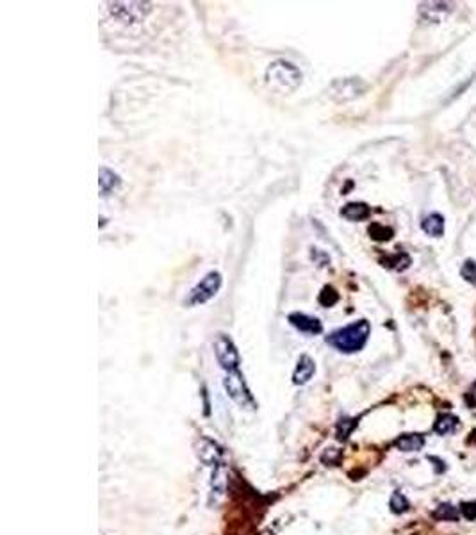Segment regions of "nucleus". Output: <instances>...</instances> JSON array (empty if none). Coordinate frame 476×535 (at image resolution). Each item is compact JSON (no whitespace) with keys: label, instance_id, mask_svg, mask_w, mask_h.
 I'll return each instance as SVG.
<instances>
[{"label":"nucleus","instance_id":"f257e3e1","mask_svg":"<svg viewBox=\"0 0 476 535\" xmlns=\"http://www.w3.org/2000/svg\"><path fill=\"white\" fill-rule=\"evenodd\" d=\"M369 332L371 327L366 320H359L355 323H350L346 327L338 328L326 336V344H331L332 348H335L341 354H355L364 348V344L368 343Z\"/></svg>","mask_w":476,"mask_h":535},{"label":"nucleus","instance_id":"f03ea898","mask_svg":"<svg viewBox=\"0 0 476 535\" xmlns=\"http://www.w3.org/2000/svg\"><path fill=\"white\" fill-rule=\"evenodd\" d=\"M266 83L280 93H292L302 84V72L287 61H275L266 70Z\"/></svg>","mask_w":476,"mask_h":535},{"label":"nucleus","instance_id":"7ed1b4c3","mask_svg":"<svg viewBox=\"0 0 476 535\" xmlns=\"http://www.w3.org/2000/svg\"><path fill=\"white\" fill-rule=\"evenodd\" d=\"M223 387H225L230 399H232L234 404L239 405L241 409L254 411V409L257 407L254 395L250 392V389H248L246 382H244L243 375H241L239 371H236V373H227V377L223 378Z\"/></svg>","mask_w":476,"mask_h":535},{"label":"nucleus","instance_id":"20e7f679","mask_svg":"<svg viewBox=\"0 0 476 535\" xmlns=\"http://www.w3.org/2000/svg\"><path fill=\"white\" fill-rule=\"evenodd\" d=\"M222 273L220 272H209L195 287L191 289L189 296L186 298V306L188 307H195V306H202V303H207L210 298L216 296V293L222 287Z\"/></svg>","mask_w":476,"mask_h":535},{"label":"nucleus","instance_id":"39448f33","mask_svg":"<svg viewBox=\"0 0 476 535\" xmlns=\"http://www.w3.org/2000/svg\"><path fill=\"white\" fill-rule=\"evenodd\" d=\"M214 354H216L218 364L222 366L227 373H236L239 371V351H237L236 344L232 343L229 336L225 334H218L216 341H214Z\"/></svg>","mask_w":476,"mask_h":535},{"label":"nucleus","instance_id":"423d86ee","mask_svg":"<svg viewBox=\"0 0 476 535\" xmlns=\"http://www.w3.org/2000/svg\"><path fill=\"white\" fill-rule=\"evenodd\" d=\"M109 11L124 23H136L141 22L146 13L150 11V4H146V2H117V4H109Z\"/></svg>","mask_w":476,"mask_h":535},{"label":"nucleus","instance_id":"0eeeda50","mask_svg":"<svg viewBox=\"0 0 476 535\" xmlns=\"http://www.w3.org/2000/svg\"><path fill=\"white\" fill-rule=\"evenodd\" d=\"M225 493H227V471H225V466L220 464V466L213 467V475H210L209 505L210 507L218 505V503L225 498Z\"/></svg>","mask_w":476,"mask_h":535},{"label":"nucleus","instance_id":"6e6552de","mask_svg":"<svg viewBox=\"0 0 476 535\" xmlns=\"http://www.w3.org/2000/svg\"><path fill=\"white\" fill-rule=\"evenodd\" d=\"M287 320L298 332H304V334L316 336V334H321L323 332L321 321H319L318 318L309 316V314H305V313H292V314H289Z\"/></svg>","mask_w":476,"mask_h":535},{"label":"nucleus","instance_id":"1a4fd4ad","mask_svg":"<svg viewBox=\"0 0 476 535\" xmlns=\"http://www.w3.org/2000/svg\"><path fill=\"white\" fill-rule=\"evenodd\" d=\"M198 457L206 466L216 467L222 464L223 450H222V446L218 445V443L203 438L202 441L198 443Z\"/></svg>","mask_w":476,"mask_h":535},{"label":"nucleus","instance_id":"9d476101","mask_svg":"<svg viewBox=\"0 0 476 535\" xmlns=\"http://www.w3.org/2000/svg\"><path fill=\"white\" fill-rule=\"evenodd\" d=\"M316 373V362L309 355H302L297 362L294 373H292V384L305 385L311 382V378Z\"/></svg>","mask_w":476,"mask_h":535},{"label":"nucleus","instance_id":"9b49d317","mask_svg":"<svg viewBox=\"0 0 476 535\" xmlns=\"http://www.w3.org/2000/svg\"><path fill=\"white\" fill-rule=\"evenodd\" d=\"M394 446H396L400 452H420L421 448L424 446V438L421 433H403L400 438L394 441Z\"/></svg>","mask_w":476,"mask_h":535},{"label":"nucleus","instance_id":"f8f14e48","mask_svg":"<svg viewBox=\"0 0 476 535\" xmlns=\"http://www.w3.org/2000/svg\"><path fill=\"white\" fill-rule=\"evenodd\" d=\"M369 215H371V209L364 202H352L341 209V216L350 222H362V220L369 218Z\"/></svg>","mask_w":476,"mask_h":535},{"label":"nucleus","instance_id":"ddd939ff","mask_svg":"<svg viewBox=\"0 0 476 535\" xmlns=\"http://www.w3.org/2000/svg\"><path fill=\"white\" fill-rule=\"evenodd\" d=\"M421 227H423L424 232L428 236H434V238H441L444 234V218L441 215H428L424 216L423 222H421Z\"/></svg>","mask_w":476,"mask_h":535},{"label":"nucleus","instance_id":"4468645a","mask_svg":"<svg viewBox=\"0 0 476 535\" xmlns=\"http://www.w3.org/2000/svg\"><path fill=\"white\" fill-rule=\"evenodd\" d=\"M98 184H100L102 195H109V193L117 189L120 186V177H118L114 172H111L109 168H100V174H98Z\"/></svg>","mask_w":476,"mask_h":535},{"label":"nucleus","instance_id":"2eb2a0df","mask_svg":"<svg viewBox=\"0 0 476 535\" xmlns=\"http://www.w3.org/2000/svg\"><path fill=\"white\" fill-rule=\"evenodd\" d=\"M458 426V418L453 414H441L435 421L434 430L439 435H448V433H453Z\"/></svg>","mask_w":476,"mask_h":535},{"label":"nucleus","instance_id":"dca6fc26","mask_svg":"<svg viewBox=\"0 0 476 535\" xmlns=\"http://www.w3.org/2000/svg\"><path fill=\"white\" fill-rule=\"evenodd\" d=\"M432 516L439 521H457L460 516V510H457V507H453L451 503H443L434 510Z\"/></svg>","mask_w":476,"mask_h":535},{"label":"nucleus","instance_id":"f3484780","mask_svg":"<svg viewBox=\"0 0 476 535\" xmlns=\"http://www.w3.org/2000/svg\"><path fill=\"white\" fill-rule=\"evenodd\" d=\"M389 505H391V510H393L394 514H403L409 510V500H407L405 496L401 493H393V496H391V501H389Z\"/></svg>","mask_w":476,"mask_h":535},{"label":"nucleus","instance_id":"a211bd4d","mask_svg":"<svg viewBox=\"0 0 476 535\" xmlns=\"http://www.w3.org/2000/svg\"><path fill=\"white\" fill-rule=\"evenodd\" d=\"M369 234H371L373 239H379V241H387V239L393 238V230L389 227L379 225V223L369 227Z\"/></svg>","mask_w":476,"mask_h":535},{"label":"nucleus","instance_id":"6ab92c4d","mask_svg":"<svg viewBox=\"0 0 476 535\" xmlns=\"http://www.w3.org/2000/svg\"><path fill=\"white\" fill-rule=\"evenodd\" d=\"M460 275L464 277L469 284L476 286V260H471V259L465 260V263L462 264Z\"/></svg>","mask_w":476,"mask_h":535},{"label":"nucleus","instance_id":"aec40b11","mask_svg":"<svg viewBox=\"0 0 476 535\" xmlns=\"http://www.w3.org/2000/svg\"><path fill=\"white\" fill-rule=\"evenodd\" d=\"M357 426V421L355 419H350V418H343L341 421H339L338 425V438L341 439V441H345V439H348V435L352 433V430Z\"/></svg>","mask_w":476,"mask_h":535},{"label":"nucleus","instance_id":"412c9836","mask_svg":"<svg viewBox=\"0 0 476 535\" xmlns=\"http://www.w3.org/2000/svg\"><path fill=\"white\" fill-rule=\"evenodd\" d=\"M339 300V294L335 293L332 287H325V289L321 291V294H319V303L325 307H332L335 302Z\"/></svg>","mask_w":476,"mask_h":535},{"label":"nucleus","instance_id":"4be33fe9","mask_svg":"<svg viewBox=\"0 0 476 535\" xmlns=\"http://www.w3.org/2000/svg\"><path fill=\"white\" fill-rule=\"evenodd\" d=\"M460 514L468 521L476 519V501H464L460 505Z\"/></svg>","mask_w":476,"mask_h":535},{"label":"nucleus","instance_id":"5701e85b","mask_svg":"<svg viewBox=\"0 0 476 535\" xmlns=\"http://www.w3.org/2000/svg\"><path fill=\"white\" fill-rule=\"evenodd\" d=\"M428 459H430V462H434L435 471L437 473H443L444 469H446V464H444L441 459H437V457H428Z\"/></svg>","mask_w":476,"mask_h":535}]
</instances>
